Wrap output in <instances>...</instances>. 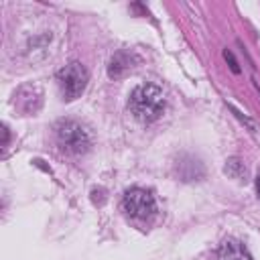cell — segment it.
I'll list each match as a JSON object with an SVG mask.
<instances>
[{
    "label": "cell",
    "mask_w": 260,
    "mask_h": 260,
    "mask_svg": "<svg viewBox=\"0 0 260 260\" xmlns=\"http://www.w3.org/2000/svg\"><path fill=\"white\" fill-rule=\"evenodd\" d=\"M87 79H89L87 69L81 63H77V61H73V63L65 65L63 69H59L57 83H59L63 100L71 102V100L79 98L85 91V87H87Z\"/></svg>",
    "instance_id": "obj_3"
},
{
    "label": "cell",
    "mask_w": 260,
    "mask_h": 260,
    "mask_svg": "<svg viewBox=\"0 0 260 260\" xmlns=\"http://www.w3.org/2000/svg\"><path fill=\"white\" fill-rule=\"evenodd\" d=\"M256 191H258V197H260V177H256Z\"/></svg>",
    "instance_id": "obj_11"
},
{
    "label": "cell",
    "mask_w": 260,
    "mask_h": 260,
    "mask_svg": "<svg viewBox=\"0 0 260 260\" xmlns=\"http://www.w3.org/2000/svg\"><path fill=\"white\" fill-rule=\"evenodd\" d=\"M130 112L134 114L136 120L150 124L154 120H158L165 112V93L158 85L154 83H142L138 87H134V91L130 93Z\"/></svg>",
    "instance_id": "obj_1"
},
{
    "label": "cell",
    "mask_w": 260,
    "mask_h": 260,
    "mask_svg": "<svg viewBox=\"0 0 260 260\" xmlns=\"http://www.w3.org/2000/svg\"><path fill=\"white\" fill-rule=\"evenodd\" d=\"M217 260H252V256L242 242L228 238L217 250Z\"/></svg>",
    "instance_id": "obj_5"
},
{
    "label": "cell",
    "mask_w": 260,
    "mask_h": 260,
    "mask_svg": "<svg viewBox=\"0 0 260 260\" xmlns=\"http://www.w3.org/2000/svg\"><path fill=\"white\" fill-rule=\"evenodd\" d=\"M122 209L134 219H146L156 211V201H154V195L150 191L134 187V189H128L124 193Z\"/></svg>",
    "instance_id": "obj_4"
},
{
    "label": "cell",
    "mask_w": 260,
    "mask_h": 260,
    "mask_svg": "<svg viewBox=\"0 0 260 260\" xmlns=\"http://www.w3.org/2000/svg\"><path fill=\"white\" fill-rule=\"evenodd\" d=\"M55 140L69 154H83L91 146V132L77 120H59L55 124Z\"/></svg>",
    "instance_id": "obj_2"
},
{
    "label": "cell",
    "mask_w": 260,
    "mask_h": 260,
    "mask_svg": "<svg viewBox=\"0 0 260 260\" xmlns=\"http://www.w3.org/2000/svg\"><path fill=\"white\" fill-rule=\"evenodd\" d=\"M134 55L132 53H128V51H118V53H114V57L110 59V63H108V75L110 77H122L128 69H132L134 65Z\"/></svg>",
    "instance_id": "obj_6"
},
{
    "label": "cell",
    "mask_w": 260,
    "mask_h": 260,
    "mask_svg": "<svg viewBox=\"0 0 260 260\" xmlns=\"http://www.w3.org/2000/svg\"><path fill=\"white\" fill-rule=\"evenodd\" d=\"M91 201H93L95 205H102V203L106 201V191H104V189H93V191H91Z\"/></svg>",
    "instance_id": "obj_8"
},
{
    "label": "cell",
    "mask_w": 260,
    "mask_h": 260,
    "mask_svg": "<svg viewBox=\"0 0 260 260\" xmlns=\"http://www.w3.org/2000/svg\"><path fill=\"white\" fill-rule=\"evenodd\" d=\"M6 144H8V128L2 126V146H6Z\"/></svg>",
    "instance_id": "obj_10"
},
{
    "label": "cell",
    "mask_w": 260,
    "mask_h": 260,
    "mask_svg": "<svg viewBox=\"0 0 260 260\" xmlns=\"http://www.w3.org/2000/svg\"><path fill=\"white\" fill-rule=\"evenodd\" d=\"M223 173L230 175L232 179H244V177L248 175L244 162H242L240 158H236V156H234V158H228V162H225V167H223Z\"/></svg>",
    "instance_id": "obj_7"
},
{
    "label": "cell",
    "mask_w": 260,
    "mask_h": 260,
    "mask_svg": "<svg viewBox=\"0 0 260 260\" xmlns=\"http://www.w3.org/2000/svg\"><path fill=\"white\" fill-rule=\"evenodd\" d=\"M223 57L230 61V67H232V71H234V73H240V67H238V63H236V59H234L232 51H228V49H225V51H223Z\"/></svg>",
    "instance_id": "obj_9"
}]
</instances>
